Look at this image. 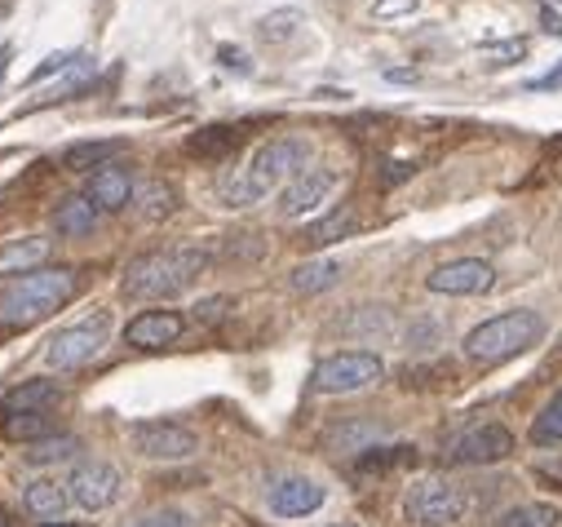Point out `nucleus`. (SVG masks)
Listing matches in <instances>:
<instances>
[{
  "label": "nucleus",
  "mask_w": 562,
  "mask_h": 527,
  "mask_svg": "<svg viewBox=\"0 0 562 527\" xmlns=\"http://www.w3.org/2000/svg\"><path fill=\"white\" fill-rule=\"evenodd\" d=\"M403 514L416 527H448L470 514V496L452 479H416L403 492Z\"/></svg>",
  "instance_id": "39448f33"
},
{
  "label": "nucleus",
  "mask_w": 562,
  "mask_h": 527,
  "mask_svg": "<svg viewBox=\"0 0 562 527\" xmlns=\"http://www.w3.org/2000/svg\"><path fill=\"white\" fill-rule=\"evenodd\" d=\"M124 527H195L187 509H147V514H137L128 518Z\"/></svg>",
  "instance_id": "7c9ffc66"
},
{
  "label": "nucleus",
  "mask_w": 562,
  "mask_h": 527,
  "mask_svg": "<svg viewBox=\"0 0 562 527\" xmlns=\"http://www.w3.org/2000/svg\"><path fill=\"white\" fill-rule=\"evenodd\" d=\"M558 523H562V514L549 501H527V505H514L496 518V527H558Z\"/></svg>",
  "instance_id": "bb28decb"
},
{
  "label": "nucleus",
  "mask_w": 562,
  "mask_h": 527,
  "mask_svg": "<svg viewBox=\"0 0 562 527\" xmlns=\"http://www.w3.org/2000/svg\"><path fill=\"white\" fill-rule=\"evenodd\" d=\"M297 27H302V10H274V14H266V19L257 23V36H261L266 45H284V41L297 36Z\"/></svg>",
  "instance_id": "c85d7f7f"
},
{
  "label": "nucleus",
  "mask_w": 562,
  "mask_h": 527,
  "mask_svg": "<svg viewBox=\"0 0 562 527\" xmlns=\"http://www.w3.org/2000/svg\"><path fill=\"white\" fill-rule=\"evenodd\" d=\"M416 10H420V0H372V19H398Z\"/></svg>",
  "instance_id": "473e14b6"
},
{
  "label": "nucleus",
  "mask_w": 562,
  "mask_h": 527,
  "mask_svg": "<svg viewBox=\"0 0 562 527\" xmlns=\"http://www.w3.org/2000/svg\"><path fill=\"white\" fill-rule=\"evenodd\" d=\"M235 147H239V128L235 124H209V128H200V134L187 138V152L200 156V160H222Z\"/></svg>",
  "instance_id": "4be33fe9"
},
{
  "label": "nucleus",
  "mask_w": 562,
  "mask_h": 527,
  "mask_svg": "<svg viewBox=\"0 0 562 527\" xmlns=\"http://www.w3.org/2000/svg\"><path fill=\"white\" fill-rule=\"evenodd\" d=\"M128 444L147 461H187L200 452L195 430H187L178 422H137V426H128Z\"/></svg>",
  "instance_id": "6e6552de"
},
{
  "label": "nucleus",
  "mask_w": 562,
  "mask_h": 527,
  "mask_svg": "<svg viewBox=\"0 0 562 527\" xmlns=\"http://www.w3.org/2000/svg\"><path fill=\"white\" fill-rule=\"evenodd\" d=\"M0 435H5L10 444H41V439H49L54 435V422H49V413H19V417H5L0 422Z\"/></svg>",
  "instance_id": "a878e982"
},
{
  "label": "nucleus",
  "mask_w": 562,
  "mask_h": 527,
  "mask_svg": "<svg viewBox=\"0 0 562 527\" xmlns=\"http://www.w3.org/2000/svg\"><path fill=\"white\" fill-rule=\"evenodd\" d=\"M412 173H416V169H412L407 160H398V165H385V173H381V182H385V187H394V182H403V178H412Z\"/></svg>",
  "instance_id": "e433bc0d"
},
{
  "label": "nucleus",
  "mask_w": 562,
  "mask_h": 527,
  "mask_svg": "<svg viewBox=\"0 0 562 527\" xmlns=\"http://www.w3.org/2000/svg\"><path fill=\"white\" fill-rule=\"evenodd\" d=\"M492 284H496V267L483 257H457L426 276V289L439 298H483L492 293Z\"/></svg>",
  "instance_id": "9d476101"
},
{
  "label": "nucleus",
  "mask_w": 562,
  "mask_h": 527,
  "mask_svg": "<svg viewBox=\"0 0 562 527\" xmlns=\"http://www.w3.org/2000/svg\"><path fill=\"white\" fill-rule=\"evenodd\" d=\"M106 333H111V315L106 311H98V315H89V319H80L71 328H58L49 337V346H45V363L58 368V372H76V368H85V363H93L102 355Z\"/></svg>",
  "instance_id": "423d86ee"
},
{
  "label": "nucleus",
  "mask_w": 562,
  "mask_h": 527,
  "mask_svg": "<svg viewBox=\"0 0 562 527\" xmlns=\"http://www.w3.org/2000/svg\"><path fill=\"white\" fill-rule=\"evenodd\" d=\"M10 58H14V49L0 45V80H5V71H10Z\"/></svg>",
  "instance_id": "a19ab883"
},
{
  "label": "nucleus",
  "mask_w": 562,
  "mask_h": 527,
  "mask_svg": "<svg viewBox=\"0 0 562 527\" xmlns=\"http://www.w3.org/2000/svg\"><path fill=\"white\" fill-rule=\"evenodd\" d=\"M341 280V261H333V257H315V261H302V267L289 276V284H293V293H324V289H333Z\"/></svg>",
  "instance_id": "5701e85b"
},
{
  "label": "nucleus",
  "mask_w": 562,
  "mask_h": 527,
  "mask_svg": "<svg viewBox=\"0 0 562 527\" xmlns=\"http://www.w3.org/2000/svg\"><path fill=\"white\" fill-rule=\"evenodd\" d=\"M306 156H311L306 138L279 134V138L261 143L239 169H226L213 191H217V200H222L226 209H252V204H261L274 187H289V182L306 169Z\"/></svg>",
  "instance_id": "f257e3e1"
},
{
  "label": "nucleus",
  "mask_w": 562,
  "mask_h": 527,
  "mask_svg": "<svg viewBox=\"0 0 562 527\" xmlns=\"http://www.w3.org/2000/svg\"><path fill=\"white\" fill-rule=\"evenodd\" d=\"M71 63H76V54H49V58L27 76V85H41V80H49V76H63Z\"/></svg>",
  "instance_id": "2f4dec72"
},
{
  "label": "nucleus",
  "mask_w": 562,
  "mask_h": 527,
  "mask_svg": "<svg viewBox=\"0 0 562 527\" xmlns=\"http://www.w3.org/2000/svg\"><path fill=\"white\" fill-rule=\"evenodd\" d=\"M522 58H527V41H505V45H496V49H492V63H501V67L522 63Z\"/></svg>",
  "instance_id": "f704fd0d"
},
{
  "label": "nucleus",
  "mask_w": 562,
  "mask_h": 527,
  "mask_svg": "<svg viewBox=\"0 0 562 527\" xmlns=\"http://www.w3.org/2000/svg\"><path fill=\"white\" fill-rule=\"evenodd\" d=\"M76 457H80V439L76 435H49V439H41V444H32L23 452L27 466H67Z\"/></svg>",
  "instance_id": "393cba45"
},
{
  "label": "nucleus",
  "mask_w": 562,
  "mask_h": 527,
  "mask_svg": "<svg viewBox=\"0 0 562 527\" xmlns=\"http://www.w3.org/2000/svg\"><path fill=\"white\" fill-rule=\"evenodd\" d=\"M45 257H49V239H45V235L10 239L5 248H0V280H5V276H32V271H41Z\"/></svg>",
  "instance_id": "a211bd4d"
},
{
  "label": "nucleus",
  "mask_w": 562,
  "mask_h": 527,
  "mask_svg": "<svg viewBox=\"0 0 562 527\" xmlns=\"http://www.w3.org/2000/svg\"><path fill=\"white\" fill-rule=\"evenodd\" d=\"M355 231H359V213H355V209H337V213H328L324 222L306 226V231H302V244L324 248V244H337V239H346V235H355Z\"/></svg>",
  "instance_id": "b1692460"
},
{
  "label": "nucleus",
  "mask_w": 562,
  "mask_h": 527,
  "mask_svg": "<svg viewBox=\"0 0 562 527\" xmlns=\"http://www.w3.org/2000/svg\"><path fill=\"white\" fill-rule=\"evenodd\" d=\"M531 444H562V390L553 394V400L540 408V417L531 422Z\"/></svg>",
  "instance_id": "c756f323"
},
{
  "label": "nucleus",
  "mask_w": 562,
  "mask_h": 527,
  "mask_svg": "<svg viewBox=\"0 0 562 527\" xmlns=\"http://www.w3.org/2000/svg\"><path fill=\"white\" fill-rule=\"evenodd\" d=\"M226 311H231V298H204V302L195 306V319H200V324H217Z\"/></svg>",
  "instance_id": "72a5a7b5"
},
{
  "label": "nucleus",
  "mask_w": 562,
  "mask_h": 527,
  "mask_svg": "<svg viewBox=\"0 0 562 527\" xmlns=\"http://www.w3.org/2000/svg\"><path fill=\"white\" fill-rule=\"evenodd\" d=\"M80 293V271L76 267H41L10 289H0V328H32L63 311Z\"/></svg>",
  "instance_id": "7ed1b4c3"
},
{
  "label": "nucleus",
  "mask_w": 562,
  "mask_h": 527,
  "mask_svg": "<svg viewBox=\"0 0 562 527\" xmlns=\"http://www.w3.org/2000/svg\"><path fill=\"white\" fill-rule=\"evenodd\" d=\"M93 76H98V63H93L89 54H76V63H71V67L58 76V85H54V93H49L45 102H63V98H76V93H85Z\"/></svg>",
  "instance_id": "cd10ccee"
},
{
  "label": "nucleus",
  "mask_w": 562,
  "mask_h": 527,
  "mask_svg": "<svg viewBox=\"0 0 562 527\" xmlns=\"http://www.w3.org/2000/svg\"><path fill=\"white\" fill-rule=\"evenodd\" d=\"M102 222V209L89 200V195H71V200H63L58 209H54V226H58V235H93V226Z\"/></svg>",
  "instance_id": "6ab92c4d"
},
{
  "label": "nucleus",
  "mask_w": 562,
  "mask_h": 527,
  "mask_svg": "<svg viewBox=\"0 0 562 527\" xmlns=\"http://www.w3.org/2000/svg\"><path fill=\"white\" fill-rule=\"evenodd\" d=\"M182 333H187V319H182L178 311H143V315L128 319L124 341H128L133 350H165V346H173Z\"/></svg>",
  "instance_id": "4468645a"
},
{
  "label": "nucleus",
  "mask_w": 562,
  "mask_h": 527,
  "mask_svg": "<svg viewBox=\"0 0 562 527\" xmlns=\"http://www.w3.org/2000/svg\"><path fill=\"white\" fill-rule=\"evenodd\" d=\"M540 337H544V315L518 306V311L492 315L479 328H470L465 333V355L474 363H509V359L527 355L531 346H540Z\"/></svg>",
  "instance_id": "20e7f679"
},
{
  "label": "nucleus",
  "mask_w": 562,
  "mask_h": 527,
  "mask_svg": "<svg viewBox=\"0 0 562 527\" xmlns=\"http://www.w3.org/2000/svg\"><path fill=\"white\" fill-rule=\"evenodd\" d=\"M133 209L143 213L147 222H160V217H169V213L178 209V187H173V182H165V178H147V182H137V191H133Z\"/></svg>",
  "instance_id": "aec40b11"
},
{
  "label": "nucleus",
  "mask_w": 562,
  "mask_h": 527,
  "mask_svg": "<svg viewBox=\"0 0 562 527\" xmlns=\"http://www.w3.org/2000/svg\"><path fill=\"white\" fill-rule=\"evenodd\" d=\"M337 182H341V173L328 169V165H311V169H302V173L284 187V195H279V213H284V217H306V213L324 209L328 195L337 191Z\"/></svg>",
  "instance_id": "f8f14e48"
},
{
  "label": "nucleus",
  "mask_w": 562,
  "mask_h": 527,
  "mask_svg": "<svg viewBox=\"0 0 562 527\" xmlns=\"http://www.w3.org/2000/svg\"><path fill=\"white\" fill-rule=\"evenodd\" d=\"M133 191H137V182H133V169H128V165H106V169H98V173L85 178V195H89L102 213L128 209V204H133Z\"/></svg>",
  "instance_id": "2eb2a0df"
},
{
  "label": "nucleus",
  "mask_w": 562,
  "mask_h": 527,
  "mask_svg": "<svg viewBox=\"0 0 562 527\" xmlns=\"http://www.w3.org/2000/svg\"><path fill=\"white\" fill-rule=\"evenodd\" d=\"M558 85H562V63H558V67H553L549 76H536V80H531L527 89H558Z\"/></svg>",
  "instance_id": "4c0bfd02"
},
{
  "label": "nucleus",
  "mask_w": 562,
  "mask_h": 527,
  "mask_svg": "<svg viewBox=\"0 0 562 527\" xmlns=\"http://www.w3.org/2000/svg\"><path fill=\"white\" fill-rule=\"evenodd\" d=\"M509 452H514V435L501 422H483V426H474V430H465L448 444L452 466H496Z\"/></svg>",
  "instance_id": "9b49d317"
},
{
  "label": "nucleus",
  "mask_w": 562,
  "mask_h": 527,
  "mask_svg": "<svg viewBox=\"0 0 562 527\" xmlns=\"http://www.w3.org/2000/svg\"><path fill=\"white\" fill-rule=\"evenodd\" d=\"M41 527H80V523H41Z\"/></svg>",
  "instance_id": "37998d69"
},
{
  "label": "nucleus",
  "mask_w": 562,
  "mask_h": 527,
  "mask_svg": "<svg viewBox=\"0 0 562 527\" xmlns=\"http://www.w3.org/2000/svg\"><path fill=\"white\" fill-rule=\"evenodd\" d=\"M209 261H213V253L204 244H173V248L143 253L137 261H128V271H124V298H133V302L178 298L209 271Z\"/></svg>",
  "instance_id": "f03ea898"
},
{
  "label": "nucleus",
  "mask_w": 562,
  "mask_h": 527,
  "mask_svg": "<svg viewBox=\"0 0 562 527\" xmlns=\"http://www.w3.org/2000/svg\"><path fill=\"white\" fill-rule=\"evenodd\" d=\"M67 400L63 394V385L58 381H23V385H14L10 394H5V417H19V413H49V408H58Z\"/></svg>",
  "instance_id": "dca6fc26"
},
{
  "label": "nucleus",
  "mask_w": 562,
  "mask_h": 527,
  "mask_svg": "<svg viewBox=\"0 0 562 527\" xmlns=\"http://www.w3.org/2000/svg\"><path fill=\"white\" fill-rule=\"evenodd\" d=\"M346 328H359V319H355V315H350V319H346ZM368 328H390V315H385V311H381V315H376V319H368Z\"/></svg>",
  "instance_id": "58836bf2"
},
{
  "label": "nucleus",
  "mask_w": 562,
  "mask_h": 527,
  "mask_svg": "<svg viewBox=\"0 0 562 527\" xmlns=\"http://www.w3.org/2000/svg\"><path fill=\"white\" fill-rule=\"evenodd\" d=\"M381 377H385L381 355H372V350H337V355H328V359L315 363L311 385L319 394H355V390L376 385Z\"/></svg>",
  "instance_id": "0eeeda50"
},
{
  "label": "nucleus",
  "mask_w": 562,
  "mask_h": 527,
  "mask_svg": "<svg viewBox=\"0 0 562 527\" xmlns=\"http://www.w3.org/2000/svg\"><path fill=\"white\" fill-rule=\"evenodd\" d=\"M67 501H71V492H67V483H58V479H32V483H23V505H27V514H36L41 523H63Z\"/></svg>",
  "instance_id": "f3484780"
},
{
  "label": "nucleus",
  "mask_w": 562,
  "mask_h": 527,
  "mask_svg": "<svg viewBox=\"0 0 562 527\" xmlns=\"http://www.w3.org/2000/svg\"><path fill=\"white\" fill-rule=\"evenodd\" d=\"M217 58H222V67H231V71H252V67H248V58H244L239 49H231V45H222V49H217Z\"/></svg>",
  "instance_id": "c9c22d12"
},
{
  "label": "nucleus",
  "mask_w": 562,
  "mask_h": 527,
  "mask_svg": "<svg viewBox=\"0 0 562 527\" xmlns=\"http://www.w3.org/2000/svg\"><path fill=\"white\" fill-rule=\"evenodd\" d=\"M544 32H549V36H562V19H558L553 10H544Z\"/></svg>",
  "instance_id": "ea45409f"
},
{
  "label": "nucleus",
  "mask_w": 562,
  "mask_h": 527,
  "mask_svg": "<svg viewBox=\"0 0 562 527\" xmlns=\"http://www.w3.org/2000/svg\"><path fill=\"white\" fill-rule=\"evenodd\" d=\"M67 492H71V501L80 505V509H89V514H102V509H111L115 501H120V492H124V479H120V470L111 466V461H76V470H71V479H67Z\"/></svg>",
  "instance_id": "1a4fd4ad"
},
{
  "label": "nucleus",
  "mask_w": 562,
  "mask_h": 527,
  "mask_svg": "<svg viewBox=\"0 0 562 527\" xmlns=\"http://www.w3.org/2000/svg\"><path fill=\"white\" fill-rule=\"evenodd\" d=\"M115 156H120V143H71L58 160H63V169H71V173H98V169H106V165H115Z\"/></svg>",
  "instance_id": "412c9836"
},
{
  "label": "nucleus",
  "mask_w": 562,
  "mask_h": 527,
  "mask_svg": "<svg viewBox=\"0 0 562 527\" xmlns=\"http://www.w3.org/2000/svg\"><path fill=\"white\" fill-rule=\"evenodd\" d=\"M266 505L279 518H306V514H315L324 505V487L315 479H306V474H289V479H274L270 483Z\"/></svg>",
  "instance_id": "ddd939ff"
},
{
  "label": "nucleus",
  "mask_w": 562,
  "mask_h": 527,
  "mask_svg": "<svg viewBox=\"0 0 562 527\" xmlns=\"http://www.w3.org/2000/svg\"><path fill=\"white\" fill-rule=\"evenodd\" d=\"M0 527H14V518H10V509H0Z\"/></svg>",
  "instance_id": "79ce46f5"
}]
</instances>
